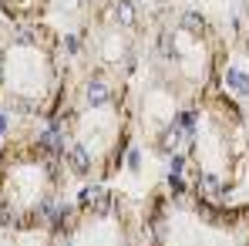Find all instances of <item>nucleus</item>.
I'll return each instance as SVG.
<instances>
[{
  "instance_id": "obj_1",
  "label": "nucleus",
  "mask_w": 249,
  "mask_h": 246,
  "mask_svg": "<svg viewBox=\"0 0 249 246\" xmlns=\"http://www.w3.org/2000/svg\"><path fill=\"white\" fill-rule=\"evenodd\" d=\"M54 125L68 175L84 186H108L135 142V84L81 68Z\"/></svg>"
},
{
  "instance_id": "obj_2",
  "label": "nucleus",
  "mask_w": 249,
  "mask_h": 246,
  "mask_svg": "<svg viewBox=\"0 0 249 246\" xmlns=\"http://www.w3.org/2000/svg\"><path fill=\"white\" fill-rule=\"evenodd\" d=\"M74 61L68 38L47 20H20L0 31V105L31 122H57L71 88Z\"/></svg>"
},
{
  "instance_id": "obj_3",
  "label": "nucleus",
  "mask_w": 249,
  "mask_h": 246,
  "mask_svg": "<svg viewBox=\"0 0 249 246\" xmlns=\"http://www.w3.org/2000/svg\"><path fill=\"white\" fill-rule=\"evenodd\" d=\"M185 162V182L209 199H229L246 182L249 115L226 88H212L192 105Z\"/></svg>"
},
{
  "instance_id": "obj_4",
  "label": "nucleus",
  "mask_w": 249,
  "mask_h": 246,
  "mask_svg": "<svg viewBox=\"0 0 249 246\" xmlns=\"http://www.w3.org/2000/svg\"><path fill=\"white\" fill-rule=\"evenodd\" d=\"M226 64L229 44L202 10L178 7L152 20L142 71L165 81L189 105H196L212 88H222Z\"/></svg>"
},
{
  "instance_id": "obj_5",
  "label": "nucleus",
  "mask_w": 249,
  "mask_h": 246,
  "mask_svg": "<svg viewBox=\"0 0 249 246\" xmlns=\"http://www.w3.org/2000/svg\"><path fill=\"white\" fill-rule=\"evenodd\" d=\"M68 179L71 175L61 162L54 138L37 132L10 135L0 145V229H47L61 209Z\"/></svg>"
},
{
  "instance_id": "obj_6",
  "label": "nucleus",
  "mask_w": 249,
  "mask_h": 246,
  "mask_svg": "<svg viewBox=\"0 0 249 246\" xmlns=\"http://www.w3.org/2000/svg\"><path fill=\"white\" fill-rule=\"evenodd\" d=\"M142 246H249V203L209 199L168 179L142 203Z\"/></svg>"
},
{
  "instance_id": "obj_7",
  "label": "nucleus",
  "mask_w": 249,
  "mask_h": 246,
  "mask_svg": "<svg viewBox=\"0 0 249 246\" xmlns=\"http://www.w3.org/2000/svg\"><path fill=\"white\" fill-rule=\"evenodd\" d=\"M148 31L152 20L138 0H94L74 41L78 61L81 68L135 84V78L145 68Z\"/></svg>"
},
{
  "instance_id": "obj_8",
  "label": "nucleus",
  "mask_w": 249,
  "mask_h": 246,
  "mask_svg": "<svg viewBox=\"0 0 249 246\" xmlns=\"http://www.w3.org/2000/svg\"><path fill=\"white\" fill-rule=\"evenodd\" d=\"M51 246H142V206L108 186H84L47 226Z\"/></svg>"
},
{
  "instance_id": "obj_9",
  "label": "nucleus",
  "mask_w": 249,
  "mask_h": 246,
  "mask_svg": "<svg viewBox=\"0 0 249 246\" xmlns=\"http://www.w3.org/2000/svg\"><path fill=\"white\" fill-rule=\"evenodd\" d=\"M189 118L192 105L145 71V84H135V132L148 142V149L159 155H172L178 145H185Z\"/></svg>"
},
{
  "instance_id": "obj_10",
  "label": "nucleus",
  "mask_w": 249,
  "mask_h": 246,
  "mask_svg": "<svg viewBox=\"0 0 249 246\" xmlns=\"http://www.w3.org/2000/svg\"><path fill=\"white\" fill-rule=\"evenodd\" d=\"M54 0H0V14L7 24H20V20H44L51 14Z\"/></svg>"
},
{
  "instance_id": "obj_11",
  "label": "nucleus",
  "mask_w": 249,
  "mask_h": 246,
  "mask_svg": "<svg viewBox=\"0 0 249 246\" xmlns=\"http://www.w3.org/2000/svg\"><path fill=\"white\" fill-rule=\"evenodd\" d=\"M239 44H243V51H246V57H249V0H246V14H243V31H239Z\"/></svg>"
},
{
  "instance_id": "obj_12",
  "label": "nucleus",
  "mask_w": 249,
  "mask_h": 246,
  "mask_svg": "<svg viewBox=\"0 0 249 246\" xmlns=\"http://www.w3.org/2000/svg\"><path fill=\"white\" fill-rule=\"evenodd\" d=\"M246 115H249V105H246Z\"/></svg>"
}]
</instances>
